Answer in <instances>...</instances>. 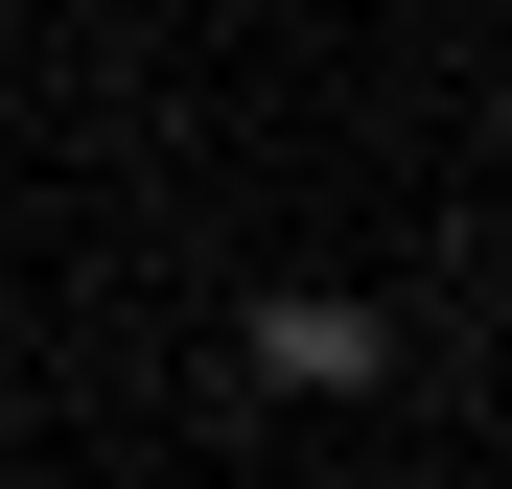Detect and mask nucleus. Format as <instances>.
Here are the masks:
<instances>
[{"instance_id": "obj_1", "label": "nucleus", "mask_w": 512, "mask_h": 489, "mask_svg": "<svg viewBox=\"0 0 512 489\" xmlns=\"http://www.w3.org/2000/svg\"><path fill=\"white\" fill-rule=\"evenodd\" d=\"M256 373H303V396H350V373H373V303H256Z\"/></svg>"}]
</instances>
